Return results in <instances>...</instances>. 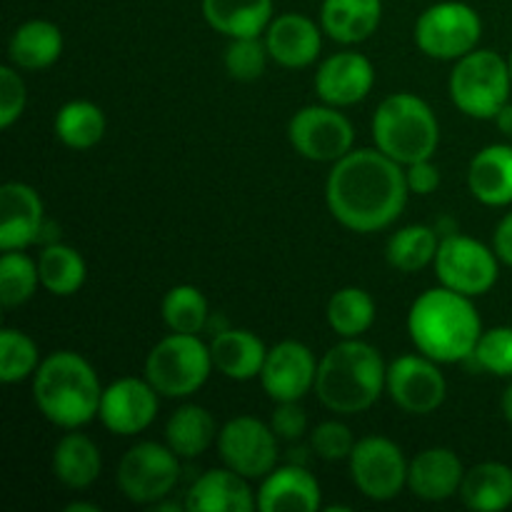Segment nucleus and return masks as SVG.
I'll list each match as a JSON object with an SVG mask.
<instances>
[{
  "label": "nucleus",
  "mask_w": 512,
  "mask_h": 512,
  "mask_svg": "<svg viewBox=\"0 0 512 512\" xmlns=\"http://www.w3.org/2000/svg\"><path fill=\"white\" fill-rule=\"evenodd\" d=\"M408 198L405 165L378 148H353L333 163L325 183L330 215L353 233L390 228L403 215Z\"/></svg>",
  "instance_id": "nucleus-1"
},
{
  "label": "nucleus",
  "mask_w": 512,
  "mask_h": 512,
  "mask_svg": "<svg viewBox=\"0 0 512 512\" xmlns=\"http://www.w3.org/2000/svg\"><path fill=\"white\" fill-rule=\"evenodd\" d=\"M408 333L418 353L440 365H455L473 358L483 335V320L473 298L440 285L413 300Z\"/></svg>",
  "instance_id": "nucleus-2"
},
{
  "label": "nucleus",
  "mask_w": 512,
  "mask_h": 512,
  "mask_svg": "<svg viewBox=\"0 0 512 512\" xmlns=\"http://www.w3.org/2000/svg\"><path fill=\"white\" fill-rule=\"evenodd\" d=\"M385 378L383 355L363 338H345L320 358L313 393L330 413L358 415L378 403Z\"/></svg>",
  "instance_id": "nucleus-3"
},
{
  "label": "nucleus",
  "mask_w": 512,
  "mask_h": 512,
  "mask_svg": "<svg viewBox=\"0 0 512 512\" xmlns=\"http://www.w3.org/2000/svg\"><path fill=\"white\" fill-rule=\"evenodd\" d=\"M100 378L93 365L73 350H58L43 358L33 375V400L48 423L63 430H80L100 413Z\"/></svg>",
  "instance_id": "nucleus-4"
},
{
  "label": "nucleus",
  "mask_w": 512,
  "mask_h": 512,
  "mask_svg": "<svg viewBox=\"0 0 512 512\" xmlns=\"http://www.w3.org/2000/svg\"><path fill=\"white\" fill-rule=\"evenodd\" d=\"M375 148L400 165L433 158L440 145V123L428 103L415 93H393L375 108Z\"/></svg>",
  "instance_id": "nucleus-5"
},
{
  "label": "nucleus",
  "mask_w": 512,
  "mask_h": 512,
  "mask_svg": "<svg viewBox=\"0 0 512 512\" xmlns=\"http://www.w3.org/2000/svg\"><path fill=\"white\" fill-rule=\"evenodd\" d=\"M450 100L463 115L473 120H493L505 103H510L512 75L508 58L488 48L455 60L448 80Z\"/></svg>",
  "instance_id": "nucleus-6"
},
{
  "label": "nucleus",
  "mask_w": 512,
  "mask_h": 512,
  "mask_svg": "<svg viewBox=\"0 0 512 512\" xmlns=\"http://www.w3.org/2000/svg\"><path fill=\"white\" fill-rule=\"evenodd\" d=\"M210 343L200 335L170 333L153 345L145 360V378L150 380L160 398H190L208 383L213 373Z\"/></svg>",
  "instance_id": "nucleus-7"
},
{
  "label": "nucleus",
  "mask_w": 512,
  "mask_h": 512,
  "mask_svg": "<svg viewBox=\"0 0 512 512\" xmlns=\"http://www.w3.org/2000/svg\"><path fill=\"white\" fill-rule=\"evenodd\" d=\"M183 458L170 450L168 443H143L133 445L128 453L120 458L115 470V485L123 493L125 500L143 508H153L155 503L168 498L180 483L183 473Z\"/></svg>",
  "instance_id": "nucleus-8"
},
{
  "label": "nucleus",
  "mask_w": 512,
  "mask_h": 512,
  "mask_svg": "<svg viewBox=\"0 0 512 512\" xmlns=\"http://www.w3.org/2000/svg\"><path fill=\"white\" fill-rule=\"evenodd\" d=\"M420 53L433 60H460L473 53L483 38V18L460 0H443L420 13L413 30Z\"/></svg>",
  "instance_id": "nucleus-9"
},
{
  "label": "nucleus",
  "mask_w": 512,
  "mask_h": 512,
  "mask_svg": "<svg viewBox=\"0 0 512 512\" xmlns=\"http://www.w3.org/2000/svg\"><path fill=\"white\" fill-rule=\"evenodd\" d=\"M433 268L440 285L468 298L490 293L500 278V258L495 255L493 245H485L478 238L455 230L440 238Z\"/></svg>",
  "instance_id": "nucleus-10"
},
{
  "label": "nucleus",
  "mask_w": 512,
  "mask_h": 512,
  "mask_svg": "<svg viewBox=\"0 0 512 512\" xmlns=\"http://www.w3.org/2000/svg\"><path fill=\"white\" fill-rule=\"evenodd\" d=\"M348 465L358 493L373 503H390L408 488L410 460L395 440L383 435L360 438L350 453Z\"/></svg>",
  "instance_id": "nucleus-11"
},
{
  "label": "nucleus",
  "mask_w": 512,
  "mask_h": 512,
  "mask_svg": "<svg viewBox=\"0 0 512 512\" xmlns=\"http://www.w3.org/2000/svg\"><path fill=\"white\" fill-rule=\"evenodd\" d=\"M288 140L295 153L310 163H338L353 150L355 128L343 108L305 105L290 118Z\"/></svg>",
  "instance_id": "nucleus-12"
},
{
  "label": "nucleus",
  "mask_w": 512,
  "mask_h": 512,
  "mask_svg": "<svg viewBox=\"0 0 512 512\" xmlns=\"http://www.w3.org/2000/svg\"><path fill=\"white\" fill-rule=\"evenodd\" d=\"M280 438L270 423L253 415L230 418L218 433V455L225 468L235 470L248 480H263L278 468Z\"/></svg>",
  "instance_id": "nucleus-13"
},
{
  "label": "nucleus",
  "mask_w": 512,
  "mask_h": 512,
  "mask_svg": "<svg viewBox=\"0 0 512 512\" xmlns=\"http://www.w3.org/2000/svg\"><path fill=\"white\" fill-rule=\"evenodd\" d=\"M385 393L408 415H430L448 398V380L428 355H400L388 365Z\"/></svg>",
  "instance_id": "nucleus-14"
},
{
  "label": "nucleus",
  "mask_w": 512,
  "mask_h": 512,
  "mask_svg": "<svg viewBox=\"0 0 512 512\" xmlns=\"http://www.w3.org/2000/svg\"><path fill=\"white\" fill-rule=\"evenodd\" d=\"M160 393L150 385L148 378H120L103 388L100 398V423L105 430L120 438H133L153 425L158 415Z\"/></svg>",
  "instance_id": "nucleus-15"
},
{
  "label": "nucleus",
  "mask_w": 512,
  "mask_h": 512,
  "mask_svg": "<svg viewBox=\"0 0 512 512\" xmlns=\"http://www.w3.org/2000/svg\"><path fill=\"white\" fill-rule=\"evenodd\" d=\"M318 360L300 340H280L268 348L260 385L273 403H295L315 390Z\"/></svg>",
  "instance_id": "nucleus-16"
},
{
  "label": "nucleus",
  "mask_w": 512,
  "mask_h": 512,
  "mask_svg": "<svg viewBox=\"0 0 512 512\" xmlns=\"http://www.w3.org/2000/svg\"><path fill=\"white\" fill-rule=\"evenodd\" d=\"M375 85V68L368 55L358 50H340L328 55L315 73V93L320 103L350 108L363 103Z\"/></svg>",
  "instance_id": "nucleus-17"
},
{
  "label": "nucleus",
  "mask_w": 512,
  "mask_h": 512,
  "mask_svg": "<svg viewBox=\"0 0 512 512\" xmlns=\"http://www.w3.org/2000/svg\"><path fill=\"white\" fill-rule=\"evenodd\" d=\"M45 228L40 193L28 183L10 180L0 188V250H25L38 243Z\"/></svg>",
  "instance_id": "nucleus-18"
},
{
  "label": "nucleus",
  "mask_w": 512,
  "mask_h": 512,
  "mask_svg": "<svg viewBox=\"0 0 512 512\" xmlns=\"http://www.w3.org/2000/svg\"><path fill=\"white\" fill-rule=\"evenodd\" d=\"M270 60L288 70H300L313 65L323 50V25L308 15L283 13L270 20L265 30Z\"/></svg>",
  "instance_id": "nucleus-19"
},
{
  "label": "nucleus",
  "mask_w": 512,
  "mask_h": 512,
  "mask_svg": "<svg viewBox=\"0 0 512 512\" xmlns=\"http://www.w3.org/2000/svg\"><path fill=\"white\" fill-rule=\"evenodd\" d=\"M255 495L258 510L263 512H315L323 505V488L318 478L298 463L270 470Z\"/></svg>",
  "instance_id": "nucleus-20"
},
{
  "label": "nucleus",
  "mask_w": 512,
  "mask_h": 512,
  "mask_svg": "<svg viewBox=\"0 0 512 512\" xmlns=\"http://www.w3.org/2000/svg\"><path fill=\"white\" fill-rule=\"evenodd\" d=\"M463 460L450 448H428L410 460L408 490L425 503H445L463 485Z\"/></svg>",
  "instance_id": "nucleus-21"
},
{
  "label": "nucleus",
  "mask_w": 512,
  "mask_h": 512,
  "mask_svg": "<svg viewBox=\"0 0 512 512\" xmlns=\"http://www.w3.org/2000/svg\"><path fill=\"white\" fill-rule=\"evenodd\" d=\"M190 512H253L258 495L250 490L248 478L230 468H215L200 475L185 495Z\"/></svg>",
  "instance_id": "nucleus-22"
},
{
  "label": "nucleus",
  "mask_w": 512,
  "mask_h": 512,
  "mask_svg": "<svg viewBox=\"0 0 512 512\" xmlns=\"http://www.w3.org/2000/svg\"><path fill=\"white\" fill-rule=\"evenodd\" d=\"M210 355H213V368L220 375L235 383H248L260 378V370L268 358V345L253 330L225 328L210 340Z\"/></svg>",
  "instance_id": "nucleus-23"
},
{
  "label": "nucleus",
  "mask_w": 512,
  "mask_h": 512,
  "mask_svg": "<svg viewBox=\"0 0 512 512\" xmlns=\"http://www.w3.org/2000/svg\"><path fill=\"white\" fill-rule=\"evenodd\" d=\"M468 188L488 208L512 205V145L493 143L475 153L468 165Z\"/></svg>",
  "instance_id": "nucleus-24"
},
{
  "label": "nucleus",
  "mask_w": 512,
  "mask_h": 512,
  "mask_svg": "<svg viewBox=\"0 0 512 512\" xmlns=\"http://www.w3.org/2000/svg\"><path fill=\"white\" fill-rule=\"evenodd\" d=\"M383 20V0H323L320 25L330 40L358 45L373 38Z\"/></svg>",
  "instance_id": "nucleus-25"
},
{
  "label": "nucleus",
  "mask_w": 512,
  "mask_h": 512,
  "mask_svg": "<svg viewBox=\"0 0 512 512\" xmlns=\"http://www.w3.org/2000/svg\"><path fill=\"white\" fill-rule=\"evenodd\" d=\"M50 468H53L55 480L68 490H88L103 473V458L93 438L70 430L55 443Z\"/></svg>",
  "instance_id": "nucleus-26"
},
{
  "label": "nucleus",
  "mask_w": 512,
  "mask_h": 512,
  "mask_svg": "<svg viewBox=\"0 0 512 512\" xmlns=\"http://www.w3.org/2000/svg\"><path fill=\"white\" fill-rule=\"evenodd\" d=\"M63 30L50 20H25L8 40V60L18 70H45L63 55Z\"/></svg>",
  "instance_id": "nucleus-27"
},
{
  "label": "nucleus",
  "mask_w": 512,
  "mask_h": 512,
  "mask_svg": "<svg viewBox=\"0 0 512 512\" xmlns=\"http://www.w3.org/2000/svg\"><path fill=\"white\" fill-rule=\"evenodd\" d=\"M200 5L210 28L230 40L265 33L273 20V0H203Z\"/></svg>",
  "instance_id": "nucleus-28"
},
{
  "label": "nucleus",
  "mask_w": 512,
  "mask_h": 512,
  "mask_svg": "<svg viewBox=\"0 0 512 512\" xmlns=\"http://www.w3.org/2000/svg\"><path fill=\"white\" fill-rule=\"evenodd\" d=\"M458 495L468 510H508L512 505V468L505 463H495V460L473 465L470 470H465V478Z\"/></svg>",
  "instance_id": "nucleus-29"
},
{
  "label": "nucleus",
  "mask_w": 512,
  "mask_h": 512,
  "mask_svg": "<svg viewBox=\"0 0 512 512\" xmlns=\"http://www.w3.org/2000/svg\"><path fill=\"white\" fill-rule=\"evenodd\" d=\"M165 443L183 460H195L218 443V425L203 405H180L165 423Z\"/></svg>",
  "instance_id": "nucleus-30"
},
{
  "label": "nucleus",
  "mask_w": 512,
  "mask_h": 512,
  "mask_svg": "<svg viewBox=\"0 0 512 512\" xmlns=\"http://www.w3.org/2000/svg\"><path fill=\"white\" fill-rule=\"evenodd\" d=\"M40 285L55 298H70L78 293L88 278V265L85 258L65 243H48L38 255Z\"/></svg>",
  "instance_id": "nucleus-31"
},
{
  "label": "nucleus",
  "mask_w": 512,
  "mask_h": 512,
  "mask_svg": "<svg viewBox=\"0 0 512 512\" xmlns=\"http://www.w3.org/2000/svg\"><path fill=\"white\" fill-rule=\"evenodd\" d=\"M105 113L90 100H70L55 113V138L73 150H90L105 138Z\"/></svg>",
  "instance_id": "nucleus-32"
},
{
  "label": "nucleus",
  "mask_w": 512,
  "mask_h": 512,
  "mask_svg": "<svg viewBox=\"0 0 512 512\" xmlns=\"http://www.w3.org/2000/svg\"><path fill=\"white\" fill-rule=\"evenodd\" d=\"M330 330L345 338H363L375 323V300L368 290L358 285H348L330 295L328 310H325Z\"/></svg>",
  "instance_id": "nucleus-33"
},
{
  "label": "nucleus",
  "mask_w": 512,
  "mask_h": 512,
  "mask_svg": "<svg viewBox=\"0 0 512 512\" xmlns=\"http://www.w3.org/2000/svg\"><path fill=\"white\" fill-rule=\"evenodd\" d=\"M440 233L430 225H405L398 233L390 235L385 245V258L390 268L400 273H420L423 268L435 263L438 255Z\"/></svg>",
  "instance_id": "nucleus-34"
},
{
  "label": "nucleus",
  "mask_w": 512,
  "mask_h": 512,
  "mask_svg": "<svg viewBox=\"0 0 512 512\" xmlns=\"http://www.w3.org/2000/svg\"><path fill=\"white\" fill-rule=\"evenodd\" d=\"M160 315H163V323L168 325L170 333L200 335L208 328V298H205L203 290L195 288V285H175V288H170L168 293L163 295Z\"/></svg>",
  "instance_id": "nucleus-35"
},
{
  "label": "nucleus",
  "mask_w": 512,
  "mask_h": 512,
  "mask_svg": "<svg viewBox=\"0 0 512 512\" xmlns=\"http://www.w3.org/2000/svg\"><path fill=\"white\" fill-rule=\"evenodd\" d=\"M40 285L38 260L23 250H3L0 258V305L20 308L35 295Z\"/></svg>",
  "instance_id": "nucleus-36"
},
{
  "label": "nucleus",
  "mask_w": 512,
  "mask_h": 512,
  "mask_svg": "<svg viewBox=\"0 0 512 512\" xmlns=\"http://www.w3.org/2000/svg\"><path fill=\"white\" fill-rule=\"evenodd\" d=\"M40 363V350L28 333L15 328L0 330V380L5 385L33 378Z\"/></svg>",
  "instance_id": "nucleus-37"
},
{
  "label": "nucleus",
  "mask_w": 512,
  "mask_h": 512,
  "mask_svg": "<svg viewBox=\"0 0 512 512\" xmlns=\"http://www.w3.org/2000/svg\"><path fill=\"white\" fill-rule=\"evenodd\" d=\"M268 45L260 40V35L253 38H233L225 48V70L238 83H253V80L263 78L265 68H268Z\"/></svg>",
  "instance_id": "nucleus-38"
},
{
  "label": "nucleus",
  "mask_w": 512,
  "mask_h": 512,
  "mask_svg": "<svg viewBox=\"0 0 512 512\" xmlns=\"http://www.w3.org/2000/svg\"><path fill=\"white\" fill-rule=\"evenodd\" d=\"M470 360L495 378H512V325L483 330Z\"/></svg>",
  "instance_id": "nucleus-39"
},
{
  "label": "nucleus",
  "mask_w": 512,
  "mask_h": 512,
  "mask_svg": "<svg viewBox=\"0 0 512 512\" xmlns=\"http://www.w3.org/2000/svg\"><path fill=\"white\" fill-rule=\"evenodd\" d=\"M355 443L353 430L348 428L340 420H325V423L315 425L310 430V450L318 455L325 463H340V460H348L353 453Z\"/></svg>",
  "instance_id": "nucleus-40"
},
{
  "label": "nucleus",
  "mask_w": 512,
  "mask_h": 512,
  "mask_svg": "<svg viewBox=\"0 0 512 512\" xmlns=\"http://www.w3.org/2000/svg\"><path fill=\"white\" fill-rule=\"evenodd\" d=\"M28 103V88L15 65H0V128L8 130L23 115Z\"/></svg>",
  "instance_id": "nucleus-41"
},
{
  "label": "nucleus",
  "mask_w": 512,
  "mask_h": 512,
  "mask_svg": "<svg viewBox=\"0 0 512 512\" xmlns=\"http://www.w3.org/2000/svg\"><path fill=\"white\" fill-rule=\"evenodd\" d=\"M270 428L275 430L280 440H300L308 433V413L303 410L300 400L295 403H275L273 418H270Z\"/></svg>",
  "instance_id": "nucleus-42"
},
{
  "label": "nucleus",
  "mask_w": 512,
  "mask_h": 512,
  "mask_svg": "<svg viewBox=\"0 0 512 512\" xmlns=\"http://www.w3.org/2000/svg\"><path fill=\"white\" fill-rule=\"evenodd\" d=\"M405 180H408L410 195H430L440 188V168L433 158L418 160L413 165H405Z\"/></svg>",
  "instance_id": "nucleus-43"
},
{
  "label": "nucleus",
  "mask_w": 512,
  "mask_h": 512,
  "mask_svg": "<svg viewBox=\"0 0 512 512\" xmlns=\"http://www.w3.org/2000/svg\"><path fill=\"white\" fill-rule=\"evenodd\" d=\"M493 250L500 258V263L512 268V210L500 218L493 233Z\"/></svg>",
  "instance_id": "nucleus-44"
},
{
  "label": "nucleus",
  "mask_w": 512,
  "mask_h": 512,
  "mask_svg": "<svg viewBox=\"0 0 512 512\" xmlns=\"http://www.w3.org/2000/svg\"><path fill=\"white\" fill-rule=\"evenodd\" d=\"M493 120H495V125H498L500 133H503L505 138L512 140V103H505Z\"/></svg>",
  "instance_id": "nucleus-45"
},
{
  "label": "nucleus",
  "mask_w": 512,
  "mask_h": 512,
  "mask_svg": "<svg viewBox=\"0 0 512 512\" xmlns=\"http://www.w3.org/2000/svg\"><path fill=\"white\" fill-rule=\"evenodd\" d=\"M500 410H503V418L512 425V378L510 385L503 390V398H500Z\"/></svg>",
  "instance_id": "nucleus-46"
},
{
  "label": "nucleus",
  "mask_w": 512,
  "mask_h": 512,
  "mask_svg": "<svg viewBox=\"0 0 512 512\" xmlns=\"http://www.w3.org/2000/svg\"><path fill=\"white\" fill-rule=\"evenodd\" d=\"M185 508V503H168V500H160V503H155L153 508H148V510H153V512H180Z\"/></svg>",
  "instance_id": "nucleus-47"
},
{
  "label": "nucleus",
  "mask_w": 512,
  "mask_h": 512,
  "mask_svg": "<svg viewBox=\"0 0 512 512\" xmlns=\"http://www.w3.org/2000/svg\"><path fill=\"white\" fill-rule=\"evenodd\" d=\"M65 512H100V508L95 503H70L65 505Z\"/></svg>",
  "instance_id": "nucleus-48"
},
{
  "label": "nucleus",
  "mask_w": 512,
  "mask_h": 512,
  "mask_svg": "<svg viewBox=\"0 0 512 512\" xmlns=\"http://www.w3.org/2000/svg\"><path fill=\"white\" fill-rule=\"evenodd\" d=\"M508 63H510V75H512V53H510V58H508Z\"/></svg>",
  "instance_id": "nucleus-49"
}]
</instances>
